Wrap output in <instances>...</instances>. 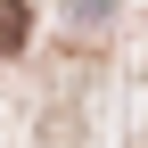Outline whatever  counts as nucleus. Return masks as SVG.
Returning a JSON list of instances; mask_svg holds the SVG:
<instances>
[{
    "instance_id": "1",
    "label": "nucleus",
    "mask_w": 148,
    "mask_h": 148,
    "mask_svg": "<svg viewBox=\"0 0 148 148\" xmlns=\"http://www.w3.org/2000/svg\"><path fill=\"white\" fill-rule=\"evenodd\" d=\"M25 0H0V58H8V49H25Z\"/></svg>"
}]
</instances>
